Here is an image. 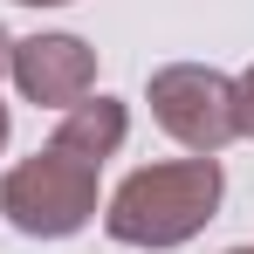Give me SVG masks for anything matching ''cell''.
<instances>
[{"mask_svg": "<svg viewBox=\"0 0 254 254\" xmlns=\"http://www.w3.org/2000/svg\"><path fill=\"white\" fill-rule=\"evenodd\" d=\"M227 199V172L220 158H165V165H137L110 192L103 206V234L117 248H144V254H172L186 241H199Z\"/></svg>", "mask_w": 254, "mask_h": 254, "instance_id": "obj_1", "label": "cell"}, {"mask_svg": "<svg viewBox=\"0 0 254 254\" xmlns=\"http://www.w3.org/2000/svg\"><path fill=\"white\" fill-rule=\"evenodd\" d=\"M96 179L103 165H89L76 151H62L48 137L42 151H28L21 165H7L0 179V220L28 241H69L96 220Z\"/></svg>", "mask_w": 254, "mask_h": 254, "instance_id": "obj_2", "label": "cell"}, {"mask_svg": "<svg viewBox=\"0 0 254 254\" xmlns=\"http://www.w3.org/2000/svg\"><path fill=\"white\" fill-rule=\"evenodd\" d=\"M144 103L172 144H186V158H220L241 124H234V76H220L206 62H165L151 69Z\"/></svg>", "mask_w": 254, "mask_h": 254, "instance_id": "obj_3", "label": "cell"}, {"mask_svg": "<svg viewBox=\"0 0 254 254\" xmlns=\"http://www.w3.org/2000/svg\"><path fill=\"white\" fill-rule=\"evenodd\" d=\"M7 76L35 110H76L83 96H96V48L83 35H28L14 42Z\"/></svg>", "mask_w": 254, "mask_h": 254, "instance_id": "obj_4", "label": "cell"}, {"mask_svg": "<svg viewBox=\"0 0 254 254\" xmlns=\"http://www.w3.org/2000/svg\"><path fill=\"white\" fill-rule=\"evenodd\" d=\"M124 137H130V110L117 96H83V103L62 110V124H55V144L76 151V158H89V165H110V158L124 151Z\"/></svg>", "mask_w": 254, "mask_h": 254, "instance_id": "obj_5", "label": "cell"}, {"mask_svg": "<svg viewBox=\"0 0 254 254\" xmlns=\"http://www.w3.org/2000/svg\"><path fill=\"white\" fill-rule=\"evenodd\" d=\"M234 124H241V137H254V62L234 76Z\"/></svg>", "mask_w": 254, "mask_h": 254, "instance_id": "obj_6", "label": "cell"}, {"mask_svg": "<svg viewBox=\"0 0 254 254\" xmlns=\"http://www.w3.org/2000/svg\"><path fill=\"white\" fill-rule=\"evenodd\" d=\"M7 69H14V35L0 28V76H7Z\"/></svg>", "mask_w": 254, "mask_h": 254, "instance_id": "obj_7", "label": "cell"}, {"mask_svg": "<svg viewBox=\"0 0 254 254\" xmlns=\"http://www.w3.org/2000/svg\"><path fill=\"white\" fill-rule=\"evenodd\" d=\"M7 130H14V117H7V103H0V151H7Z\"/></svg>", "mask_w": 254, "mask_h": 254, "instance_id": "obj_8", "label": "cell"}, {"mask_svg": "<svg viewBox=\"0 0 254 254\" xmlns=\"http://www.w3.org/2000/svg\"><path fill=\"white\" fill-rule=\"evenodd\" d=\"M21 7H69V0H21Z\"/></svg>", "mask_w": 254, "mask_h": 254, "instance_id": "obj_9", "label": "cell"}, {"mask_svg": "<svg viewBox=\"0 0 254 254\" xmlns=\"http://www.w3.org/2000/svg\"><path fill=\"white\" fill-rule=\"evenodd\" d=\"M227 254H254V248H227Z\"/></svg>", "mask_w": 254, "mask_h": 254, "instance_id": "obj_10", "label": "cell"}]
</instances>
